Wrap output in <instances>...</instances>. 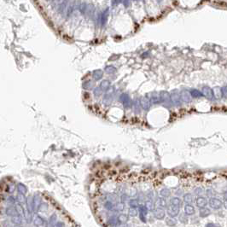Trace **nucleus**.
I'll return each instance as SVG.
<instances>
[{
	"mask_svg": "<svg viewBox=\"0 0 227 227\" xmlns=\"http://www.w3.org/2000/svg\"><path fill=\"white\" fill-rule=\"evenodd\" d=\"M120 198V202H123V203H125L126 201H128V200H129V197H128V196H127V195H126V194H123V195H121Z\"/></svg>",
	"mask_w": 227,
	"mask_h": 227,
	"instance_id": "40",
	"label": "nucleus"
},
{
	"mask_svg": "<svg viewBox=\"0 0 227 227\" xmlns=\"http://www.w3.org/2000/svg\"><path fill=\"white\" fill-rule=\"evenodd\" d=\"M195 208L194 207L191 205V204H186L184 206V214L188 216H190V215H193L195 214Z\"/></svg>",
	"mask_w": 227,
	"mask_h": 227,
	"instance_id": "14",
	"label": "nucleus"
},
{
	"mask_svg": "<svg viewBox=\"0 0 227 227\" xmlns=\"http://www.w3.org/2000/svg\"><path fill=\"white\" fill-rule=\"evenodd\" d=\"M211 214V210L209 208H200V211H199V215L200 217L202 218H206L208 216H209Z\"/></svg>",
	"mask_w": 227,
	"mask_h": 227,
	"instance_id": "16",
	"label": "nucleus"
},
{
	"mask_svg": "<svg viewBox=\"0 0 227 227\" xmlns=\"http://www.w3.org/2000/svg\"><path fill=\"white\" fill-rule=\"evenodd\" d=\"M124 208H125V205L123 202H118L114 207V208H116L115 210L116 211H123L124 210Z\"/></svg>",
	"mask_w": 227,
	"mask_h": 227,
	"instance_id": "33",
	"label": "nucleus"
},
{
	"mask_svg": "<svg viewBox=\"0 0 227 227\" xmlns=\"http://www.w3.org/2000/svg\"><path fill=\"white\" fill-rule=\"evenodd\" d=\"M92 77L94 79V80L96 81H98V80H101L103 77V70L101 69H96L93 71L92 73Z\"/></svg>",
	"mask_w": 227,
	"mask_h": 227,
	"instance_id": "13",
	"label": "nucleus"
},
{
	"mask_svg": "<svg viewBox=\"0 0 227 227\" xmlns=\"http://www.w3.org/2000/svg\"><path fill=\"white\" fill-rule=\"evenodd\" d=\"M102 93H103V91L101 90V88L98 86V87H96L95 89H94V91H93V94H94V96L96 97H99L101 95H102Z\"/></svg>",
	"mask_w": 227,
	"mask_h": 227,
	"instance_id": "32",
	"label": "nucleus"
},
{
	"mask_svg": "<svg viewBox=\"0 0 227 227\" xmlns=\"http://www.w3.org/2000/svg\"><path fill=\"white\" fill-rule=\"evenodd\" d=\"M190 93L191 97H194V98H200V97H202V92H201L200 91L196 90V89H192V90L190 91Z\"/></svg>",
	"mask_w": 227,
	"mask_h": 227,
	"instance_id": "21",
	"label": "nucleus"
},
{
	"mask_svg": "<svg viewBox=\"0 0 227 227\" xmlns=\"http://www.w3.org/2000/svg\"><path fill=\"white\" fill-rule=\"evenodd\" d=\"M145 207L146 208L148 209V211H153L155 209V204H154V202L153 200H150V199H148L146 202H145Z\"/></svg>",
	"mask_w": 227,
	"mask_h": 227,
	"instance_id": "22",
	"label": "nucleus"
},
{
	"mask_svg": "<svg viewBox=\"0 0 227 227\" xmlns=\"http://www.w3.org/2000/svg\"><path fill=\"white\" fill-rule=\"evenodd\" d=\"M160 196L162 197H164V198L169 197L171 196V190L169 189H168V188H164V189H162L160 191Z\"/></svg>",
	"mask_w": 227,
	"mask_h": 227,
	"instance_id": "24",
	"label": "nucleus"
},
{
	"mask_svg": "<svg viewBox=\"0 0 227 227\" xmlns=\"http://www.w3.org/2000/svg\"><path fill=\"white\" fill-rule=\"evenodd\" d=\"M156 204L158 206V208H167V200L164 197L160 196L157 201H156Z\"/></svg>",
	"mask_w": 227,
	"mask_h": 227,
	"instance_id": "20",
	"label": "nucleus"
},
{
	"mask_svg": "<svg viewBox=\"0 0 227 227\" xmlns=\"http://www.w3.org/2000/svg\"><path fill=\"white\" fill-rule=\"evenodd\" d=\"M104 206H105V208H106L108 210H113L114 207V205L113 202H112L111 201H108V202H106L105 204H104Z\"/></svg>",
	"mask_w": 227,
	"mask_h": 227,
	"instance_id": "36",
	"label": "nucleus"
},
{
	"mask_svg": "<svg viewBox=\"0 0 227 227\" xmlns=\"http://www.w3.org/2000/svg\"><path fill=\"white\" fill-rule=\"evenodd\" d=\"M180 207L178 206H174V205H170L168 208V214L169 217H172V218H176L178 214H179V211H180Z\"/></svg>",
	"mask_w": 227,
	"mask_h": 227,
	"instance_id": "5",
	"label": "nucleus"
},
{
	"mask_svg": "<svg viewBox=\"0 0 227 227\" xmlns=\"http://www.w3.org/2000/svg\"><path fill=\"white\" fill-rule=\"evenodd\" d=\"M196 204L198 208H204L208 205V200L207 198L203 197V196H198L196 200Z\"/></svg>",
	"mask_w": 227,
	"mask_h": 227,
	"instance_id": "11",
	"label": "nucleus"
},
{
	"mask_svg": "<svg viewBox=\"0 0 227 227\" xmlns=\"http://www.w3.org/2000/svg\"><path fill=\"white\" fill-rule=\"evenodd\" d=\"M133 109L136 113H140L141 110V105H140V101L139 99H136L133 103Z\"/></svg>",
	"mask_w": 227,
	"mask_h": 227,
	"instance_id": "25",
	"label": "nucleus"
},
{
	"mask_svg": "<svg viewBox=\"0 0 227 227\" xmlns=\"http://www.w3.org/2000/svg\"><path fill=\"white\" fill-rule=\"evenodd\" d=\"M129 205H130L131 208H137L139 206V202L137 199H130L129 200Z\"/></svg>",
	"mask_w": 227,
	"mask_h": 227,
	"instance_id": "30",
	"label": "nucleus"
},
{
	"mask_svg": "<svg viewBox=\"0 0 227 227\" xmlns=\"http://www.w3.org/2000/svg\"><path fill=\"white\" fill-rule=\"evenodd\" d=\"M128 215L131 216V217H136V216L138 215V211H137V209L134 208H129V210H128Z\"/></svg>",
	"mask_w": 227,
	"mask_h": 227,
	"instance_id": "31",
	"label": "nucleus"
},
{
	"mask_svg": "<svg viewBox=\"0 0 227 227\" xmlns=\"http://www.w3.org/2000/svg\"><path fill=\"white\" fill-rule=\"evenodd\" d=\"M160 98H161V103H164L165 105L171 106L172 101H171L170 93L168 91H162L160 93Z\"/></svg>",
	"mask_w": 227,
	"mask_h": 227,
	"instance_id": "4",
	"label": "nucleus"
},
{
	"mask_svg": "<svg viewBox=\"0 0 227 227\" xmlns=\"http://www.w3.org/2000/svg\"><path fill=\"white\" fill-rule=\"evenodd\" d=\"M170 205H174V206L181 207L182 206V201L178 197H172L170 200Z\"/></svg>",
	"mask_w": 227,
	"mask_h": 227,
	"instance_id": "23",
	"label": "nucleus"
},
{
	"mask_svg": "<svg viewBox=\"0 0 227 227\" xmlns=\"http://www.w3.org/2000/svg\"><path fill=\"white\" fill-rule=\"evenodd\" d=\"M99 87L101 88V90L103 91H108L109 89L110 88V82L109 80H107V79H104V80H103L100 83V86Z\"/></svg>",
	"mask_w": 227,
	"mask_h": 227,
	"instance_id": "18",
	"label": "nucleus"
},
{
	"mask_svg": "<svg viewBox=\"0 0 227 227\" xmlns=\"http://www.w3.org/2000/svg\"><path fill=\"white\" fill-rule=\"evenodd\" d=\"M149 96H150L149 98L150 100L151 104H159L161 103V98H160V93L158 92H152Z\"/></svg>",
	"mask_w": 227,
	"mask_h": 227,
	"instance_id": "9",
	"label": "nucleus"
},
{
	"mask_svg": "<svg viewBox=\"0 0 227 227\" xmlns=\"http://www.w3.org/2000/svg\"><path fill=\"white\" fill-rule=\"evenodd\" d=\"M166 223H167V225L169 226H174L177 225V220H176L175 218L169 217V218H168V219L166 220Z\"/></svg>",
	"mask_w": 227,
	"mask_h": 227,
	"instance_id": "29",
	"label": "nucleus"
},
{
	"mask_svg": "<svg viewBox=\"0 0 227 227\" xmlns=\"http://www.w3.org/2000/svg\"><path fill=\"white\" fill-rule=\"evenodd\" d=\"M117 220L120 224H124L128 221V216H126V214H120L117 217Z\"/></svg>",
	"mask_w": 227,
	"mask_h": 227,
	"instance_id": "26",
	"label": "nucleus"
},
{
	"mask_svg": "<svg viewBox=\"0 0 227 227\" xmlns=\"http://www.w3.org/2000/svg\"><path fill=\"white\" fill-rule=\"evenodd\" d=\"M202 97H205L208 100H212L214 98V95H213V91L212 89L209 87V86H203L202 89Z\"/></svg>",
	"mask_w": 227,
	"mask_h": 227,
	"instance_id": "6",
	"label": "nucleus"
},
{
	"mask_svg": "<svg viewBox=\"0 0 227 227\" xmlns=\"http://www.w3.org/2000/svg\"><path fill=\"white\" fill-rule=\"evenodd\" d=\"M170 97L172 103H173L176 106H180L182 100L180 97V92L178 90H173L170 93Z\"/></svg>",
	"mask_w": 227,
	"mask_h": 227,
	"instance_id": "1",
	"label": "nucleus"
},
{
	"mask_svg": "<svg viewBox=\"0 0 227 227\" xmlns=\"http://www.w3.org/2000/svg\"><path fill=\"white\" fill-rule=\"evenodd\" d=\"M213 95H214V97H215L216 99H221L222 98V92H221V87H219V86H216L214 87L213 90Z\"/></svg>",
	"mask_w": 227,
	"mask_h": 227,
	"instance_id": "15",
	"label": "nucleus"
},
{
	"mask_svg": "<svg viewBox=\"0 0 227 227\" xmlns=\"http://www.w3.org/2000/svg\"><path fill=\"white\" fill-rule=\"evenodd\" d=\"M112 101H113V96H112V93L111 92H108L104 95L103 97V103L104 105L106 106H109L111 103H112Z\"/></svg>",
	"mask_w": 227,
	"mask_h": 227,
	"instance_id": "12",
	"label": "nucleus"
},
{
	"mask_svg": "<svg viewBox=\"0 0 227 227\" xmlns=\"http://www.w3.org/2000/svg\"><path fill=\"white\" fill-rule=\"evenodd\" d=\"M138 208H139V213H142L143 214L147 215V214H148V209L146 208L145 206L139 205V206H138Z\"/></svg>",
	"mask_w": 227,
	"mask_h": 227,
	"instance_id": "35",
	"label": "nucleus"
},
{
	"mask_svg": "<svg viewBox=\"0 0 227 227\" xmlns=\"http://www.w3.org/2000/svg\"><path fill=\"white\" fill-rule=\"evenodd\" d=\"M207 226H216V225H214V224H208Z\"/></svg>",
	"mask_w": 227,
	"mask_h": 227,
	"instance_id": "45",
	"label": "nucleus"
},
{
	"mask_svg": "<svg viewBox=\"0 0 227 227\" xmlns=\"http://www.w3.org/2000/svg\"><path fill=\"white\" fill-rule=\"evenodd\" d=\"M153 214H154V217L157 220H163L165 219L166 217V213L164 211V209L162 208H155L153 211Z\"/></svg>",
	"mask_w": 227,
	"mask_h": 227,
	"instance_id": "7",
	"label": "nucleus"
},
{
	"mask_svg": "<svg viewBox=\"0 0 227 227\" xmlns=\"http://www.w3.org/2000/svg\"><path fill=\"white\" fill-rule=\"evenodd\" d=\"M109 198H110V201L111 202H118L119 201V196L115 194H113V195H110L109 196Z\"/></svg>",
	"mask_w": 227,
	"mask_h": 227,
	"instance_id": "41",
	"label": "nucleus"
},
{
	"mask_svg": "<svg viewBox=\"0 0 227 227\" xmlns=\"http://www.w3.org/2000/svg\"><path fill=\"white\" fill-rule=\"evenodd\" d=\"M139 101H140L141 108H142L144 110H149V109H150V107H151V103H150V98H149L147 96L142 97Z\"/></svg>",
	"mask_w": 227,
	"mask_h": 227,
	"instance_id": "8",
	"label": "nucleus"
},
{
	"mask_svg": "<svg viewBox=\"0 0 227 227\" xmlns=\"http://www.w3.org/2000/svg\"><path fill=\"white\" fill-rule=\"evenodd\" d=\"M109 224L110 225V226H117L118 224H119V222H118V220H117V217H111L110 219H109Z\"/></svg>",
	"mask_w": 227,
	"mask_h": 227,
	"instance_id": "34",
	"label": "nucleus"
},
{
	"mask_svg": "<svg viewBox=\"0 0 227 227\" xmlns=\"http://www.w3.org/2000/svg\"><path fill=\"white\" fill-rule=\"evenodd\" d=\"M221 92H222V97H224L225 99H226V97H227V86L226 85H224V86L221 88Z\"/></svg>",
	"mask_w": 227,
	"mask_h": 227,
	"instance_id": "39",
	"label": "nucleus"
},
{
	"mask_svg": "<svg viewBox=\"0 0 227 227\" xmlns=\"http://www.w3.org/2000/svg\"><path fill=\"white\" fill-rule=\"evenodd\" d=\"M184 202L186 204H192L194 202V197L190 193H186L184 195Z\"/></svg>",
	"mask_w": 227,
	"mask_h": 227,
	"instance_id": "19",
	"label": "nucleus"
},
{
	"mask_svg": "<svg viewBox=\"0 0 227 227\" xmlns=\"http://www.w3.org/2000/svg\"><path fill=\"white\" fill-rule=\"evenodd\" d=\"M63 1H65V0H53L52 4H53L54 6H57V5L61 4V3H63Z\"/></svg>",
	"mask_w": 227,
	"mask_h": 227,
	"instance_id": "42",
	"label": "nucleus"
},
{
	"mask_svg": "<svg viewBox=\"0 0 227 227\" xmlns=\"http://www.w3.org/2000/svg\"><path fill=\"white\" fill-rule=\"evenodd\" d=\"M104 70H105V72H106L107 73H109V74L114 73H116V72H117V69H116V67H114V66H111V65H109V66H106V67H105V68H104Z\"/></svg>",
	"mask_w": 227,
	"mask_h": 227,
	"instance_id": "27",
	"label": "nucleus"
},
{
	"mask_svg": "<svg viewBox=\"0 0 227 227\" xmlns=\"http://www.w3.org/2000/svg\"><path fill=\"white\" fill-rule=\"evenodd\" d=\"M95 86V82L92 79L86 80L85 82L83 83V88L85 90H92Z\"/></svg>",
	"mask_w": 227,
	"mask_h": 227,
	"instance_id": "17",
	"label": "nucleus"
},
{
	"mask_svg": "<svg viewBox=\"0 0 227 227\" xmlns=\"http://www.w3.org/2000/svg\"><path fill=\"white\" fill-rule=\"evenodd\" d=\"M145 217H146V215L143 214L142 213H139V218H140V220H141L144 223H146V219H145Z\"/></svg>",
	"mask_w": 227,
	"mask_h": 227,
	"instance_id": "44",
	"label": "nucleus"
},
{
	"mask_svg": "<svg viewBox=\"0 0 227 227\" xmlns=\"http://www.w3.org/2000/svg\"><path fill=\"white\" fill-rule=\"evenodd\" d=\"M147 197H148V199L154 200V192H153V191H150V192L147 194Z\"/></svg>",
	"mask_w": 227,
	"mask_h": 227,
	"instance_id": "43",
	"label": "nucleus"
},
{
	"mask_svg": "<svg viewBox=\"0 0 227 227\" xmlns=\"http://www.w3.org/2000/svg\"><path fill=\"white\" fill-rule=\"evenodd\" d=\"M109 11V10H108ZM108 11H107V13H106V11L102 15V17H101V21H102V24L103 25H104L105 24V22H106V21H107V16H108Z\"/></svg>",
	"mask_w": 227,
	"mask_h": 227,
	"instance_id": "38",
	"label": "nucleus"
},
{
	"mask_svg": "<svg viewBox=\"0 0 227 227\" xmlns=\"http://www.w3.org/2000/svg\"><path fill=\"white\" fill-rule=\"evenodd\" d=\"M120 101L122 103L123 106L126 108V109H129L132 106V99L130 98L129 95L126 94V93H123L120 95Z\"/></svg>",
	"mask_w": 227,
	"mask_h": 227,
	"instance_id": "2",
	"label": "nucleus"
},
{
	"mask_svg": "<svg viewBox=\"0 0 227 227\" xmlns=\"http://www.w3.org/2000/svg\"><path fill=\"white\" fill-rule=\"evenodd\" d=\"M195 194L197 196H202V194H203V192H204V190L202 189V188H196V190H195Z\"/></svg>",
	"mask_w": 227,
	"mask_h": 227,
	"instance_id": "37",
	"label": "nucleus"
},
{
	"mask_svg": "<svg viewBox=\"0 0 227 227\" xmlns=\"http://www.w3.org/2000/svg\"><path fill=\"white\" fill-rule=\"evenodd\" d=\"M179 215V221L182 223V224H187L188 221H189V219H188V215H186L185 214H178Z\"/></svg>",
	"mask_w": 227,
	"mask_h": 227,
	"instance_id": "28",
	"label": "nucleus"
},
{
	"mask_svg": "<svg viewBox=\"0 0 227 227\" xmlns=\"http://www.w3.org/2000/svg\"><path fill=\"white\" fill-rule=\"evenodd\" d=\"M180 97H181V100L184 103H190L191 101V96H190V93L186 91V90H184L181 91L180 93Z\"/></svg>",
	"mask_w": 227,
	"mask_h": 227,
	"instance_id": "10",
	"label": "nucleus"
},
{
	"mask_svg": "<svg viewBox=\"0 0 227 227\" xmlns=\"http://www.w3.org/2000/svg\"><path fill=\"white\" fill-rule=\"evenodd\" d=\"M209 206L211 207V208H213L214 210H218V209H220L222 208L223 202L218 198L212 197L209 200Z\"/></svg>",
	"mask_w": 227,
	"mask_h": 227,
	"instance_id": "3",
	"label": "nucleus"
}]
</instances>
